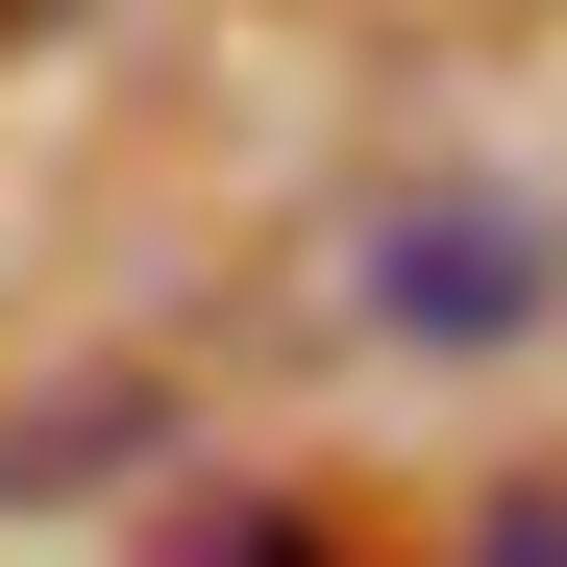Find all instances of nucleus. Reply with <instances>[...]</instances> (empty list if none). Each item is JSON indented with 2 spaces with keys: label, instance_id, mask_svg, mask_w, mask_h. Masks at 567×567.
Returning a JSON list of instances; mask_svg holds the SVG:
<instances>
[{
  "label": "nucleus",
  "instance_id": "nucleus-1",
  "mask_svg": "<svg viewBox=\"0 0 567 567\" xmlns=\"http://www.w3.org/2000/svg\"><path fill=\"white\" fill-rule=\"evenodd\" d=\"M370 321H395V346H494V321H543V223H518V198L370 223Z\"/></svg>",
  "mask_w": 567,
  "mask_h": 567
},
{
  "label": "nucleus",
  "instance_id": "nucleus-2",
  "mask_svg": "<svg viewBox=\"0 0 567 567\" xmlns=\"http://www.w3.org/2000/svg\"><path fill=\"white\" fill-rule=\"evenodd\" d=\"M198 567H346V543H321V518H223Z\"/></svg>",
  "mask_w": 567,
  "mask_h": 567
},
{
  "label": "nucleus",
  "instance_id": "nucleus-3",
  "mask_svg": "<svg viewBox=\"0 0 567 567\" xmlns=\"http://www.w3.org/2000/svg\"><path fill=\"white\" fill-rule=\"evenodd\" d=\"M50 25H74V0H0V50H50Z\"/></svg>",
  "mask_w": 567,
  "mask_h": 567
}]
</instances>
